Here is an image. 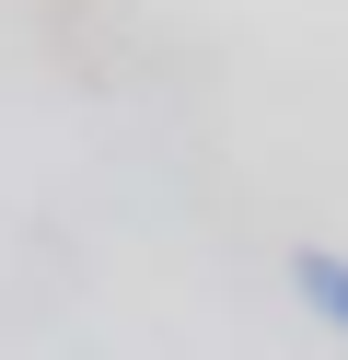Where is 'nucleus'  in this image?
I'll return each mask as SVG.
<instances>
[{
	"mask_svg": "<svg viewBox=\"0 0 348 360\" xmlns=\"http://www.w3.org/2000/svg\"><path fill=\"white\" fill-rule=\"evenodd\" d=\"M290 290H302V314L325 337H348V256L337 244H290Z\"/></svg>",
	"mask_w": 348,
	"mask_h": 360,
	"instance_id": "nucleus-1",
	"label": "nucleus"
}]
</instances>
